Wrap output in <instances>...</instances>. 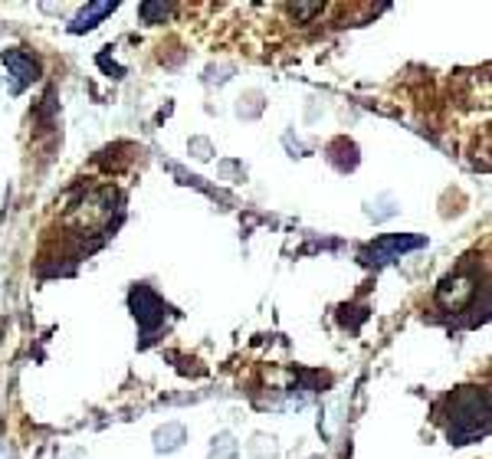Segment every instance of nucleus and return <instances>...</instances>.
<instances>
[{"instance_id":"2","label":"nucleus","mask_w":492,"mask_h":459,"mask_svg":"<svg viewBox=\"0 0 492 459\" xmlns=\"http://www.w3.org/2000/svg\"><path fill=\"white\" fill-rule=\"evenodd\" d=\"M131 309H135V319L141 322L145 332H151L155 325L165 322V315L171 312V309H167V305L161 302V299H157L148 285H138L135 293H131Z\"/></svg>"},{"instance_id":"5","label":"nucleus","mask_w":492,"mask_h":459,"mask_svg":"<svg viewBox=\"0 0 492 459\" xmlns=\"http://www.w3.org/2000/svg\"><path fill=\"white\" fill-rule=\"evenodd\" d=\"M112 10H115V4H89V7L79 13L76 27H72V30H76V33H79V30H89V27H92V20L106 17V13H112Z\"/></svg>"},{"instance_id":"1","label":"nucleus","mask_w":492,"mask_h":459,"mask_svg":"<svg viewBox=\"0 0 492 459\" xmlns=\"http://www.w3.org/2000/svg\"><path fill=\"white\" fill-rule=\"evenodd\" d=\"M453 423H450V440L456 446H466V443H476L489 433V397L479 391H466L453 394Z\"/></svg>"},{"instance_id":"3","label":"nucleus","mask_w":492,"mask_h":459,"mask_svg":"<svg viewBox=\"0 0 492 459\" xmlns=\"http://www.w3.org/2000/svg\"><path fill=\"white\" fill-rule=\"evenodd\" d=\"M427 240L423 236H403V234H394V236H381L377 243L368 250V256H374L371 263H387V259H394L397 253H407V250H417V246H423Z\"/></svg>"},{"instance_id":"4","label":"nucleus","mask_w":492,"mask_h":459,"mask_svg":"<svg viewBox=\"0 0 492 459\" xmlns=\"http://www.w3.org/2000/svg\"><path fill=\"white\" fill-rule=\"evenodd\" d=\"M4 66H7L10 76H13V89H23L27 82H33V79L39 76L37 59L27 56L23 49H7V53H4Z\"/></svg>"},{"instance_id":"6","label":"nucleus","mask_w":492,"mask_h":459,"mask_svg":"<svg viewBox=\"0 0 492 459\" xmlns=\"http://www.w3.org/2000/svg\"><path fill=\"white\" fill-rule=\"evenodd\" d=\"M167 4H145V7H141V13H145V20H151V17H157V13H167Z\"/></svg>"}]
</instances>
